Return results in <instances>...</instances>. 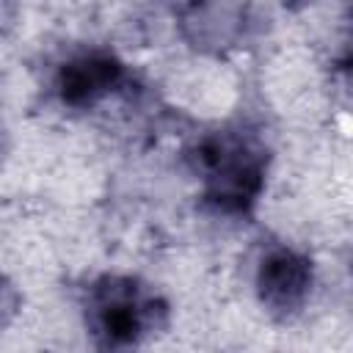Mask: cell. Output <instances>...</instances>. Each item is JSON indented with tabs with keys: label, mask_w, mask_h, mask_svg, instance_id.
<instances>
[{
	"label": "cell",
	"mask_w": 353,
	"mask_h": 353,
	"mask_svg": "<svg viewBox=\"0 0 353 353\" xmlns=\"http://www.w3.org/2000/svg\"><path fill=\"white\" fill-rule=\"evenodd\" d=\"M309 281V268L301 256L295 254H276L268 259V265L262 268V290L268 295V301H276L281 306L295 303Z\"/></svg>",
	"instance_id": "3"
},
{
	"label": "cell",
	"mask_w": 353,
	"mask_h": 353,
	"mask_svg": "<svg viewBox=\"0 0 353 353\" xmlns=\"http://www.w3.org/2000/svg\"><path fill=\"white\" fill-rule=\"evenodd\" d=\"M97 314L110 342H132L141 331V309L130 287H105L97 301Z\"/></svg>",
	"instance_id": "2"
},
{
	"label": "cell",
	"mask_w": 353,
	"mask_h": 353,
	"mask_svg": "<svg viewBox=\"0 0 353 353\" xmlns=\"http://www.w3.org/2000/svg\"><path fill=\"white\" fill-rule=\"evenodd\" d=\"M119 63L108 55H91L69 63L61 72V97L69 105H85L108 91L119 77Z\"/></svg>",
	"instance_id": "1"
}]
</instances>
